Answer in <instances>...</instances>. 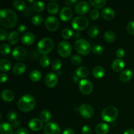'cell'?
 Returning a JSON list of instances; mask_svg holds the SVG:
<instances>
[{
	"label": "cell",
	"mask_w": 134,
	"mask_h": 134,
	"mask_svg": "<svg viewBox=\"0 0 134 134\" xmlns=\"http://www.w3.org/2000/svg\"><path fill=\"white\" fill-rule=\"evenodd\" d=\"M79 112L81 116L85 119H88L94 116V111L92 107L88 104L84 103L79 107Z\"/></svg>",
	"instance_id": "9c48e42d"
},
{
	"label": "cell",
	"mask_w": 134,
	"mask_h": 134,
	"mask_svg": "<svg viewBox=\"0 0 134 134\" xmlns=\"http://www.w3.org/2000/svg\"><path fill=\"white\" fill-rule=\"evenodd\" d=\"M103 39L107 43H113L116 39V34L113 31H107L103 34Z\"/></svg>",
	"instance_id": "f546056e"
},
{
	"label": "cell",
	"mask_w": 134,
	"mask_h": 134,
	"mask_svg": "<svg viewBox=\"0 0 134 134\" xmlns=\"http://www.w3.org/2000/svg\"><path fill=\"white\" fill-rule=\"evenodd\" d=\"M73 34H74V32H73L71 29L65 28L62 31V37L65 39H70L73 35Z\"/></svg>",
	"instance_id": "74e56055"
},
{
	"label": "cell",
	"mask_w": 134,
	"mask_h": 134,
	"mask_svg": "<svg viewBox=\"0 0 134 134\" xmlns=\"http://www.w3.org/2000/svg\"><path fill=\"white\" fill-rule=\"evenodd\" d=\"M39 62H40L41 66L45 68H47V67L50 65L51 60H50V58L48 57V56H43L40 58Z\"/></svg>",
	"instance_id": "f35d334b"
},
{
	"label": "cell",
	"mask_w": 134,
	"mask_h": 134,
	"mask_svg": "<svg viewBox=\"0 0 134 134\" xmlns=\"http://www.w3.org/2000/svg\"><path fill=\"white\" fill-rule=\"evenodd\" d=\"M7 32L4 28L0 29V40L4 41L7 37Z\"/></svg>",
	"instance_id": "7dc6e473"
},
{
	"label": "cell",
	"mask_w": 134,
	"mask_h": 134,
	"mask_svg": "<svg viewBox=\"0 0 134 134\" xmlns=\"http://www.w3.org/2000/svg\"><path fill=\"white\" fill-rule=\"evenodd\" d=\"M62 134H75V132L73 129L68 128H66V129L64 131V132H63Z\"/></svg>",
	"instance_id": "9f6ffc18"
},
{
	"label": "cell",
	"mask_w": 134,
	"mask_h": 134,
	"mask_svg": "<svg viewBox=\"0 0 134 134\" xmlns=\"http://www.w3.org/2000/svg\"><path fill=\"white\" fill-rule=\"evenodd\" d=\"M45 9L44 3L42 1H35L33 5V9L37 13H41Z\"/></svg>",
	"instance_id": "d590c367"
},
{
	"label": "cell",
	"mask_w": 134,
	"mask_h": 134,
	"mask_svg": "<svg viewBox=\"0 0 134 134\" xmlns=\"http://www.w3.org/2000/svg\"><path fill=\"white\" fill-rule=\"evenodd\" d=\"M88 34L91 38H96L99 34V28L95 25L90 26L88 30Z\"/></svg>",
	"instance_id": "836d02e7"
},
{
	"label": "cell",
	"mask_w": 134,
	"mask_h": 134,
	"mask_svg": "<svg viewBox=\"0 0 134 134\" xmlns=\"http://www.w3.org/2000/svg\"><path fill=\"white\" fill-rule=\"evenodd\" d=\"M124 134H134V130L133 129H129L126 131Z\"/></svg>",
	"instance_id": "680465c9"
},
{
	"label": "cell",
	"mask_w": 134,
	"mask_h": 134,
	"mask_svg": "<svg viewBox=\"0 0 134 134\" xmlns=\"http://www.w3.org/2000/svg\"><path fill=\"white\" fill-rule=\"evenodd\" d=\"M127 31L130 35H134V21H131L127 25Z\"/></svg>",
	"instance_id": "bcb514c9"
},
{
	"label": "cell",
	"mask_w": 134,
	"mask_h": 134,
	"mask_svg": "<svg viewBox=\"0 0 134 134\" xmlns=\"http://www.w3.org/2000/svg\"><path fill=\"white\" fill-rule=\"evenodd\" d=\"M62 64L61 60L59 59H55L52 62L51 66H52V70L54 71H58L62 68Z\"/></svg>",
	"instance_id": "ab89813d"
},
{
	"label": "cell",
	"mask_w": 134,
	"mask_h": 134,
	"mask_svg": "<svg viewBox=\"0 0 134 134\" xmlns=\"http://www.w3.org/2000/svg\"><path fill=\"white\" fill-rule=\"evenodd\" d=\"M73 10L68 7H65L60 10V17L62 20L64 22H68L73 17Z\"/></svg>",
	"instance_id": "2e32d148"
},
{
	"label": "cell",
	"mask_w": 134,
	"mask_h": 134,
	"mask_svg": "<svg viewBox=\"0 0 134 134\" xmlns=\"http://www.w3.org/2000/svg\"><path fill=\"white\" fill-rule=\"evenodd\" d=\"M92 51L93 53L95 54L99 55L102 54L103 53L104 49H103L102 46L99 45V44H96V45H94V47H92Z\"/></svg>",
	"instance_id": "7bdbcfd3"
},
{
	"label": "cell",
	"mask_w": 134,
	"mask_h": 134,
	"mask_svg": "<svg viewBox=\"0 0 134 134\" xmlns=\"http://www.w3.org/2000/svg\"><path fill=\"white\" fill-rule=\"evenodd\" d=\"M47 10L51 14H57L58 12L59 11V5L54 1H51L48 4Z\"/></svg>",
	"instance_id": "4316f807"
},
{
	"label": "cell",
	"mask_w": 134,
	"mask_h": 134,
	"mask_svg": "<svg viewBox=\"0 0 134 134\" xmlns=\"http://www.w3.org/2000/svg\"><path fill=\"white\" fill-rule=\"evenodd\" d=\"M11 68V64L9 60L7 59H1L0 60V70L3 72L9 71Z\"/></svg>",
	"instance_id": "83f0119b"
},
{
	"label": "cell",
	"mask_w": 134,
	"mask_h": 134,
	"mask_svg": "<svg viewBox=\"0 0 134 134\" xmlns=\"http://www.w3.org/2000/svg\"><path fill=\"white\" fill-rule=\"evenodd\" d=\"M75 48L79 54L86 56L92 50L91 44L85 39H79L75 43Z\"/></svg>",
	"instance_id": "277c9868"
},
{
	"label": "cell",
	"mask_w": 134,
	"mask_h": 134,
	"mask_svg": "<svg viewBox=\"0 0 134 134\" xmlns=\"http://www.w3.org/2000/svg\"><path fill=\"white\" fill-rule=\"evenodd\" d=\"M0 134H13V127L7 122L0 124Z\"/></svg>",
	"instance_id": "7402d4cb"
},
{
	"label": "cell",
	"mask_w": 134,
	"mask_h": 134,
	"mask_svg": "<svg viewBox=\"0 0 134 134\" xmlns=\"http://www.w3.org/2000/svg\"><path fill=\"white\" fill-rule=\"evenodd\" d=\"M7 119L9 122H14L17 120V114L14 111H10L7 115Z\"/></svg>",
	"instance_id": "f6af8a7d"
},
{
	"label": "cell",
	"mask_w": 134,
	"mask_h": 134,
	"mask_svg": "<svg viewBox=\"0 0 134 134\" xmlns=\"http://www.w3.org/2000/svg\"><path fill=\"white\" fill-rule=\"evenodd\" d=\"M57 51L59 55L62 58H68L71 55L72 52V47L70 43L66 41L60 42L57 47Z\"/></svg>",
	"instance_id": "52a82bcc"
},
{
	"label": "cell",
	"mask_w": 134,
	"mask_h": 134,
	"mask_svg": "<svg viewBox=\"0 0 134 134\" xmlns=\"http://www.w3.org/2000/svg\"><path fill=\"white\" fill-rule=\"evenodd\" d=\"M44 84L48 88H54L56 86L58 82L57 75L54 73H48L44 77Z\"/></svg>",
	"instance_id": "5bb4252c"
},
{
	"label": "cell",
	"mask_w": 134,
	"mask_h": 134,
	"mask_svg": "<svg viewBox=\"0 0 134 134\" xmlns=\"http://www.w3.org/2000/svg\"><path fill=\"white\" fill-rule=\"evenodd\" d=\"M13 7L16 10L18 11H22L24 10L26 5L25 1L23 0H16L13 2Z\"/></svg>",
	"instance_id": "d6a6232c"
},
{
	"label": "cell",
	"mask_w": 134,
	"mask_h": 134,
	"mask_svg": "<svg viewBox=\"0 0 134 134\" xmlns=\"http://www.w3.org/2000/svg\"><path fill=\"white\" fill-rule=\"evenodd\" d=\"M93 75L96 79H101L103 77L105 74V71L102 67L96 66L93 69L92 71Z\"/></svg>",
	"instance_id": "484cf974"
},
{
	"label": "cell",
	"mask_w": 134,
	"mask_h": 134,
	"mask_svg": "<svg viewBox=\"0 0 134 134\" xmlns=\"http://www.w3.org/2000/svg\"><path fill=\"white\" fill-rule=\"evenodd\" d=\"M73 36L75 38H79L81 37V33L79 31H75L73 34Z\"/></svg>",
	"instance_id": "6f0895ef"
},
{
	"label": "cell",
	"mask_w": 134,
	"mask_h": 134,
	"mask_svg": "<svg viewBox=\"0 0 134 134\" xmlns=\"http://www.w3.org/2000/svg\"><path fill=\"white\" fill-rule=\"evenodd\" d=\"M82 58L79 55H73L71 58V62L75 65H79L82 63Z\"/></svg>",
	"instance_id": "b9f144b4"
},
{
	"label": "cell",
	"mask_w": 134,
	"mask_h": 134,
	"mask_svg": "<svg viewBox=\"0 0 134 134\" xmlns=\"http://www.w3.org/2000/svg\"><path fill=\"white\" fill-rule=\"evenodd\" d=\"M28 126L31 130L34 132H38L43 128V122L41 119L34 118L30 120L28 123Z\"/></svg>",
	"instance_id": "9a60e30c"
},
{
	"label": "cell",
	"mask_w": 134,
	"mask_h": 134,
	"mask_svg": "<svg viewBox=\"0 0 134 134\" xmlns=\"http://www.w3.org/2000/svg\"><path fill=\"white\" fill-rule=\"evenodd\" d=\"M61 74H62V71H58V75H61Z\"/></svg>",
	"instance_id": "91938a15"
},
{
	"label": "cell",
	"mask_w": 134,
	"mask_h": 134,
	"mask_svg": "<svg viewBox=\"0 0 134 134\" xmlns=\"http://www.w3.org/2000/svg\"><path fill=\"white\" fill-rule=\"evenodd\" d=\"M82 134H92V130L91 128L88 126H84L82 128Z\"/></svg>",
	"instance_id": "c3c4849f"
},
{
	"label": "cell",
	"mask_w": 134,
	"mask_h": 134,
	"mask_svg": "<svg viewBox=\"0 0 134 134\" xmlns=\"http://www.w3.org/2000/svg\"><path fill=\"white\" fill-rule=\"evenodd\" d=\"M10 47L9 44H6V43H3L0 46V52L1 54L3 55H7L9 54L10 52Z\"/></svg>",
	"instance_id": "60d3db41"
},
{
	"label": "cell",
	"mask_w": 134,
	"mask_h": 134,
	"mask_svg": "<svg viewBox=\"0 0 134 134\" xmlns=\"http://www.w3.org/2000/svg\"><path fill=\"white\" fill-rule=\"evenodd\" d=\"M1 97L3 101L6 102H10L14 99V94L11 90L5 89L1 92Z\"/></svg>",
	"instance_id": "ffe728a7"
},
{
	"label": "cell",
	"mask_w": 134,
	"mask_h": 134,
	"mask_svg": "<svg viewBox=\"0 0 134 134\" xmlns=\"http://www.w3.org/2000/svg\"><path fill=\"white\" fill-rule=\"evenodd\" d=\"M79 87L81 92L85 95H89L93 90V85L89 80L82 79L79 83Z\"/></svg>",
	"instance_id": "8fae6325"
},
{
	"label": "cell",
	"mask_w": 134,
	"mask_h": 134,
	"mask_svg": "<svg viewBox=\"0 0 134 134\" xmlns=\"http://www.w3.org/2000/svg\"><path fill=\"white\" fill-rule=\"evenodd\" d=\"M89 3L94 7L96 9H101L105 5L107 2L105 0H90Z\"/></svg>",
	"instance_id": "e575fe53"
},
{
	"label": "cell",
	"mask_w": 134,
	"mask_h": 134,
	"mask_svg": "<svg viewBox=\"0 0 134 134\" xmlns=\"http://www.w3.org/2000/svg\"><path fill=\"white\" fill-rule=\"evenodd\" d=\"M89 21L86 17L83 16H77L72 20L71 26L75 31H82L88 26Z\"/></svg>",
	"instance_id": "8992f818"
},
{
	"label": "cell",
	"mask_w": 134,
	"mask_h": 134,
	"mask_svg": "<svg viewBox=\"0 0 134 134\" xmlns=\"http://www.w3.org/2000/svg\"><path fill=\"white\" fill-rule=\"evenodd\" d=\"M7 75L5 73H1L0 75V82L1 83H4V82H6L7 81Z\"/></svg>",
	"instance_id": "816d5d0a"
},
{
	"label": "cell",
	"mask_w": 134,
	"mask_h": 134,
	"mask_svg": "<svg viewBox=\"0 0 134 134\" xmlns=\"http://www.w3.org/2000/svg\"><path fill=\"white\" fill-rule=\"evenodd\" d=\"M43 22V18L40 14L34 15L31 18V22L35 26H40Z\"/></svg>",
	"instance_id": "8d00e7d4"
},
{
	"label": "cell",
	"mask_w": 134,
	"mask_h": 134,
	"mask_svg": "<svg viewBox=\"0 0 134 134\" xmlns=\"http://www.w3.org/2000/svg\"><path fill=\"white\" fill-rule=\"evenodd\" d=\"M54 48V42L49 37H44L41 39L37 44V51L43 56H47L52 51Z\"/></svg>",
	"instance_id": "3957f363"
},
{
	"label": "cell",
	"mask_w": 134,
	"mask_h": 134,
	"mask_svg": "<svg viewBox=\"0 0 134 134\" xmlns=\"http://www.w3.org/2000/svg\"><path fill=\"white\" fill-rule=\"evenodd\" d=\"M61 129L57 123L48 122L44 126V134H60Z\"/></svg>",
	"instance_id": "4fadbf2b"
},
{
	"label": "cell",
	"mask_w": 134,
	"mask_h": 134,
	"mask_svg": "<svg viewBox=\"0 0 134 134\" xmlns=\"http://www.w3.org/2000/svg\"><path fill=\"white\" fill-rule=\"evenodd\" d=\"M13 58L18 61H24L27 57V53L24 48L21 47H16L14 48L12 52Z\"/></svg>",
	"instance_id": "30bf717a"
},
{
	"label": "cell",
	"mask_w": 134,
	"mask_h": 134,
	"mask_svg": "<svg viewBox=\"0 0 134 134\" xmlns=\"http://www.w3.org/2000/svg\"><path fill=\"white\" fill-rule=\"evenodd\" d=\"M20 40V35L18 32L16 31H13L9 33V35L7 37V41L10 44H16L18 43Z\"/></svg>",
	"instance_id": "44dd1931"
},
{
	"label": "cell",
	"mask_w": 134,
	"mask_h": 134,
	"mask_svg": "<svg viewBox=\"0 0 134 134\" xmlns=\"http://www.w3.org/2000/svg\"><path fill=\"white\" fill-rule=\"evenodd\" d=\"M27 30V27L25 24H20L18 26V31L20 33H24L26 31V30Z\"/></svg>",
	"instance_id": "db71d44e"
},
{
	"label": "cell",
	"mask_w": 134,
	"mask_h": 134,
	"mask_svg": "<svg viewBox=\"0 0 134 134\" xmlns=\"http://www.w3.org/2000/svg\"><path fill=\"white\" fill-rule=\"evenodd\" d=\"M76 75L80 78H86L89 75V70L85 66L79 67L76 70Z\"/></svg>",
	"instance_id": "f1b7e54d"
},
{
	"label": "cell",
	"mask_w": 134,
	"mask_h": 134,
	"mask_svg": "<svg viewBox=\"0 0 134 134\" xmlns=\"http://www.w3.org/2000/svg\"><path fill=\"white\" fill-rule=\"evenodd\" d=\"M109 131V127L105 123H99L95 128V132L96 134H107Z\"/></svg>",
	"instance_id": "cb8c5ba5"
},
{
	"label": "cell",
	"mask_w": 134,
	"mask_h": 134,
	"mask_svg": "<svg viewBox=\"0 0 134 134\" xmlns=\"http://www.w3.org/2000/svg\"><path fill=\"white\" fill-rule=\"evenodd\" d=\"M18 20L14 11L9 9H3L0 10V24L3 27L10 29L16 26Z\"/></svg>",
	"instance_id": "6da1fadb"
},
{
	"label": "cell",
	"mask_w": 134,
	"mask_h": 134,
	"mask_svg": "<svg viewBox=\"0 0 134 134\" xmlns=\"http://www.w3.org/2000/svg\"><path fill=\"white\" fill-rule=\"evenodd\" d=\"M77 0H68V1H64V3L66 5H68V7H73L75 3H77Z\"/></svg>",
	"instance_id": "f5cc1de1"
},
{
	"label": "cell",
	"mask_w": 134,
	"mask_h": 134,
	"mask_svg": "<svg viewBox=\"0 0 134 134\" xmlns=\"http://www.w3.org/2000/svg\"><path fill=\"white\" fill-rule=\"evenodd\" d=\"M20 125H21V122L20 121L18 120H14V122H12V126H13L14 128H18V129H19V127L20 126Z\"/></svg>",
	"instance_id": "11a10c76"
},
{
	"label": "cell",
	"mask_w": 134,
	"mask_h": 134,
	"mask_svg": "<svg viewBox=\"0 0 134 134\" xmlns=\"http://www.w3.org/2000/svg\"><path fill=\"white\" fill-rule=\"evenodd\" d=\"M111 67H112V69L114 71L119 73V72H120L124 69V67H125V64L122 60L118 58L113 62Z\"/></svg>",
	"instance_id": "d6986e66"
},
{
	"label": "cell",
	"mask_w": 134,
	"mask_h": 134,
	"mask_svg": "<svg viewBox=\"0 0 134 134\" xmlns=\"http://www.w3.org/2000/svg\"><path fill=\"white\" fill-rule=\"evenodd\" d=\"M101 14H102L103 19L106 20H111L115 18V12L112 8L106 7L102 9Z\"/></svg>",
	"instance_id": "ac0fdd59"
},
{
	"label": "cell",
	"mask_w": 134,
	"mask_h": 134,
	"mask_svg": "<svg viewBox=\"0 0 134 134\" xmlns=\"http://www.w3.org/2000/svg\"><path fill=\"white\" fill-rule=\"evenodd\" d=\"M40 119L43 122H48L51 120V113L48 110H43L40 113Z\"/></svg>",
	"instance_id": "4dcf8cb0"
},
{
	"label": "cell",
	"mask_w": 134,
	"mask_h": 134,
	"mask_svg": "<svg viewBox=\"0 0 134 134\" xmlns=\"http://www.w3.org/2000/svg\"><path fill=\"white\" fill-rule=\"evenodd\" d=\"M116 57L119 58V59H121L122 58L124 57L125 56V51L122 48H119L117 49L116 52Z\"/></svg>",
	"instance_id": "681fc988"
},
{
	"label": "cell",
	"mask_w": 134,
	"mask_h": 134,
	"mask_svg": "<svg viewBox=\"0 0 134 134\" xmlns=\"http://www.w3.org/2000/svg\"><path fill=\"white\" fill-rule=\"evenodd\" d=\"M45 26L50 31H55L58 29L60 22L54 16H49L45 19Z\"/></svg>",
	"instance_id": "ba28073f"
},
{
	"label": "cell",
	"mask_w": 134,
	"mask_h": 134,
	"mask_svg": "<svg viewBox=\"0 0 134 134\" xmlns=\"http://www.w3.org/2000/svg\"><path fill=\"white\" fill-rule=\"evenodd\" d=\"M14 134H30L28 130L24 128H20L17 130Z\"/></svg>",
	"instance_id": "f907efd6"
},
{
	"label": "cell",
	"mask_w": 134,
	"mask_h": 134,
	"mask_svg": "<svg viewBox=\"0 0 134 134\" xmlns=\"http://www.w3.org/2000/svg\"><path fill=\"white\" fill-rule=\"evenodd\" d=\"M26 70V65L24 63H17L14 65L13 68V72L15 75H22L24 73Z\"/></svg>",
	"instance_id": "603a6c76"
},
{
	"label": "cell",
	"mask_w": 134,
	"mask_h": 134,
	"mask_svg": "<svg viewBox=\"0 0 134 134\" xmlns=\"http://www.w3.org/2000/svg\"><path fill=\"white\" fill-rule=\"evenodd\" d=\"M89 16L92 20H96L99 17V13L97 9H93L90 12Z\"/></svg>",
	"instance_id": "ee69618b"
},
{
	"label": "cell",
	"mask_w": 134,
	"mask_h": 134,
	"mask_svg": "<svg viewBox=\"0 0 134 134\" xmlns=\"http://www.w3.org/2000/svg\"><path fill=\"white\" fill-rule=\"evenodd\" d=\"M41 73L38 70L32 71L30 74V79L33 82H38L41 79Z\"/></svg>",
	"instance_id": "1f68e13d"
},
{
	"label": "cell",
	"mask_w": 134,
	"mask_h": 134,
	"mask_svg": "<svg viewBox=\"0 0 134 134\" xmlns=\"http://www.w3.org/2000/svg\"><path fill=\"white\" fill-rule=\"evenodd\" d=\"M119 111L115 107L109 106L107 107L103 110L102 113V118L104 121L107 122H111L115 120L117 118Z\"/></svg>",
	"instance_id": "5b68a950"
},
{
	"label": "cell",
	"mask_w": 134,
	"mask_h": 134,
	"mask_svg": "<svg viewBox=\"0 0 134 134\" xmlns=\"http://www.w3.org/2000/svg\"><path fill=\"white\" fill-rule=\"evenodd\" d=\"M132 77H133V73L132 71L129 69L123 71L119 76V79L122 82H128L132 79Z\"/></svg>",
	"instance_id": "d4e9b609"
},
{
	"label": "cell",
	"mask_w": 134,
	"mask_h": 134,
	"mask_svg": "<svg viewBox=\"0 0 134 134\" xmlns=\"http://www.w3.org/2000/svg\"><path fill=\"white\" fill-rule=\"evenodd\" d=\"M90 9V6L89 3L86 1H79L75 5V10L76 13L81 15L87 14Z\"/></svg>",
	"instance_id": "7c38bea8"
},
{
	"label": "cell",
	"mask_w": 134,
	"mask_h": 134,
	"mask_svg": "<svg viewBox=\"0 0 134 134\" xmlns=\"http://www.w3.org/2000/svg\"><path fill=\"white\" fill-rule=\"evenodd\" d=\"M35 36L33 33L31 32H26L21 37L22 44L24 45L29 46L35 42Z\"/></svg>",
	"instance_id": "e0dca14e"
},
{
	"label": "cell",
	"mask_w": 134,
	"mask_h": 134,
	"mask_svg": "<svg viewBox=\"0 0 134 134\" xmlns=\"http://www.w3.org/2000/svg\"><path fill=\"white\" fill-rule=\"evenodd\" d=\"M35 103L36 102L32 96L26 94L19 99L18 102V107L20 111L27 113L34 109Z\"/></svg>",
	"instance_id": "7a4b0ae2"
}]
</instances>
